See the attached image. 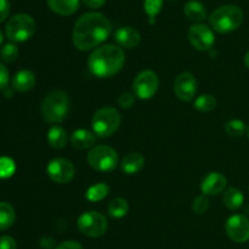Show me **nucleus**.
<instances>
[{
    "label": "nucleus",
    "mask_w": 249,
    "mask_h": 249,
    "mask_svg": "<svg viewBox=\"0 0 249 249\" xmlns=\"http://www.w3.org/2000/svg\"><path fill=\"white\" fill-rule=\"evenodd\" d=\"M36 76L32 71L21 70L12 78V87L17 92L26 93L33 89V87L36 85Z\"/></svg>",
    "instance_id": "nucleus-16"
},
{
    "label": "nucleus",
    "mask_w": 249,
    "mask_h": 249,
    "mask_svg": "<svg viewBox=\"0 0 249 249\" xmlns=\"http://www.w3.org/2000/svg\"><path fill=\"white\" fill-rule=\"evenodd\" d=\"M15 170H16V165L12 159L7 158V156L0 158V180L11 177L15 173Z\"/></svg>",
    "instance_id": "nucleus-29"
},
{
    "label": "nucleus",
    "mask_w": 249,
    "mask_h": 249,
    "mask_svg": "<svg viewBox=\"0 0 249 249\" xmlns=\"http://www.w3.org/2000/svg\"><path fill=\"white\" fill-rule=\"evenodd\" d=\"M55 249H84L82 244L77 241H63L56 246Z\"/></svg>",
    "instance_id": "nucleus-35"
},
{
    "label": "nucleus",
    "mask_w": 249,
    "mask_h": 249,
    "mask_svg": "<svg viewBox=\"0 0 249 249\" xmlns=\"http://www.w3.org/2000/svg\"><path fill=\"white\" fill-rule=\"evenodd\" d=\"M77 226L83 234L96 238V237H101L102 234L106 233L108 224H107L106 216L102 215L101 212L87 211L83 212L78 217Z\"/></svg>",
    "instance_id": "nucleus-8"
},
{
    "label": "nucleus",
    "mask_w": 249,
    "mask_h": 249,
    "mask_svg": "<svg viewBox=\"0 0 249 249\" xmlns=\"http://www.w3.org/2000/svg\"><path fill=\"white\" fill-rule=\"evenodd\" d=\"M17 58H18V48H17L16 44L7 43L1 46V49H0V59L4 62L11 63L16 61Z\"/></svg>",
    "instance_id": "nucleus-28"
},
{
    "label": "nucleus",
    "mask_w": 249,
    "mask_h": 249,
    "mask_svg": "<svg viewBox=\"0 0 249 249\" xmlns=\"http://www.w3.org/2000/svg\"><path fill=\"white\" fill-rule=\"evenodd\" d=\"M125 63V54L119 45L104 44L92 50L88 66L90 72L99 78H108L117 75Z\"/></svg>",
    "instance_id": "nucleus-2"
},
{
    "label": "nucleus",
    "mask_w": 249,
    "mask_h": 249,
    "mask_svg": "<svg viewBox=\"0 0 249 249\" xmlns=\"http://www.w3.org/2000/svg\"><path fill=\"white\" fill-rule=\"evenodd\" d=\"M216 99L211 94H202L195 100V107L202 112H209L215 109Z\"/></svg>",
    "instance_id": "nucleus-26"
},
{
    "label": "nucleus",
    "mask_w": 249,
    "mask_h": 249,
    "mask_svg": "<svg viewBox=\"0 0 249 249\" xmlns=\"http://www.w3.org/2000/svg\"><path fill=\"white\" fill-rule=\"evenodd\" d=\"M129 211V204L124 198H116L111 200L107 207V214L112 219H122Z\"/></svg>",
    "instance_id": "nucleus-24"
},
{
    "label": "nucleus",
    "mask_w": 249,
    "mask_h": 249,
    "mask_svg": "<svg viewBox=\"0 0 249 249\" xmlns=\"http://www.w3.org/2000/svg\"><path fill=\"white\" fill-rule=\"evenodd\" d=\"M82 1L90 9H100L106 4V0H82Z\"/></svg>",
    "instance_id": "nucleus-38"
},
{
    "label": "nucleus",
    "mask_w": 249,
    "mask_h": 249,
    "mask_svg": "<svg viewBox=\"0 0 249 249\" xmlns=\"http://www.w3.org/2000/svg\"><path fill=\"white\" fill-rule=\"evenodd\" d=\"M145 165V158L140 153H129L123 158L121 163V168L126 175H135L142 170Z\"/></svg>",
    "instance_id": "nucleus-18"
},
{
    "label": "nucleus",
    "mask_w": 249,
    "mask_h": 249,
    "mask_svg": "<svg viewBox=\"0 0 249 249\" xmlns=\"http://www.w3.org/2000/svg\"><path fill=\"white\" fill-rule=\"evenodd\" d=\"M245 65L249 68V51L245 55Z\"/></svg>",
    "instance_id": "nucleus-39"
},
{
    "label": "nucleus",
    "mask_w": 249,
    "mask_h": 249,
    "mask_svg": "<svg viewBox=\"0 0 249 249\" xmlns=\"http://www.w3.org/2000/svg\"><path fill=\"white\" fill-rule=\"evenodd\" d=\"M5 32L10 41L26 42L36 32V21L28 14H16L7 21Z\"/></svg>",
    "instance_id": "nucleus-6"
},
{
    "label": "nucleus",
    "mask_w": 249,
    "mask_h": 249,
    "mask_svg": "<svg viewBox=\"0 0 249 249\" xmlns=\"http://www.w3.org/2000/svg\"><path fill=\"white\" fill-rule=\"evenodd\" d=\"M9 83V71L0 62V89H5Z\"/></svg>",
    "instance_id": "nucleus-36"
},
{
    "label": "nucleus",
    "mask_w": 249,
    "mask_h": 249,
    "mask_svg": "<svg viewBox=\"0 0 249 249\" xmlns=\"http://www.w3.org/2000/svg\"><path fill=\"white\" fill-rule=\"evenodd\" d=\"M2 41H4V34H2V32L0 31V45L2 44Z\"/></svg>",
    "instance_id": "nucleus-40"
},
{
    "label": "nucleus",
    "mask_w": 249,
    "mask_h": 249,
    "mask_svg": "<svg viewBox=\"0 0 249 249\" xmlns=\"http://www.w3.org/2000/svg\"><path fill=\"white\" fill-rule=\"evenodd\" d=\"M243 22V11L232 4L223 5L212 12L209 23L219 33H230L236 31Z\"/></svg>",
    "instance_id": "nucleus-4"
},
{
    "label": "nucleus",
    "mask_w": 249,
    "mask_h": 249,
    "mask_svg": "<svg viewBox=\"0 0 249 249\" xmlns=\"http://www.w3.org/2000/svg\"><path fill=\"white\" fill-rule=\"evenodd\" d=\"M248 192H249V187H248Z\"/></svg>",
    "instance_id": "nucleus-42"
},
{
    "label": "nucleus",
    "mask_w": 249,
    "mask_h": 249,
    "mask_svg": "<svg viewBox=\"0 0 249 249\" xmlns=\"http://www.w3.org/2000/svg\"><path fill=\"white\" fill-rule=\"evenodd\" d=\"M48 6L55 14L61 16L73 15L79 7L80 0H46Z\"/></svg>",
    "instance_id": "nucleus-19"
},
{
    "label": "nucleus",
    "mask_w": 249,
    "mask_h": 249,
    "mask_svg": "<svg viewBox=\"0 0 249 249\" xmlns=\"http://www.w3.org/2000/svg\"><path fill=\"white\" fill-rule=\"evenodd\" d=\"M189 41L194 48L201 51L211 50L215 43V36L211 27L203 23L192 24L189 29Z\"/></svg>",
    "instance_id": "nucleus-11"
},
{
    "label": "nucleus",
    "mask_w": 249,
    "mask_h": 249,
    "mask_svg": "<svg viewBox=\"0 0 249 249\" xmlns=\"http://www.w3.org/2000/svg\"><path fill=\"white\" fill-rule=\"evenodd\" d=\"M0 249H17V243L11 236L0 237Z\"/></svg>",
    "instance_id": "nucleus-33"
},
{
    "label": "nucleus",
    "mask_w": 249,
    "mask_h": 249,
    "mask_svg": "<svg viewBox=\"0 0 249 249\" xmlns=\"http://www.w3.org/2000/svg\"><path fill=\"white\" fill-rule=\"evenodd\" d=\"M223 202L225 207L230 210H238L243 205L245 197L238 188L230 187L224 192Z\"/></svg>",
    "instance_id": "nucleus-21"
},
{
    "label": "nucleus",
    "mask_w": 249,
    "mask_h": 249,
    "mask_svg": "<svg viewBox=\"0 0 249 249\" xmlns=\"http://www.w3.org/2000/svg\"><path fill=\"white\" fill-rule=\"evenodd\" d=\"M163 0H146L145 5V11L148 15L151 23H155V17L160 14V9H162Z\"/></svg>",
    "instance_id": "nucleus-30"
},
{
    "label": "nucleus",
    "mask_w": 249,
    "mask_h": 249,
    "mask_svg": "<svg viewBox=\"0 0 249 249\" xmlns=\"http://www.w3.org/2000/svg\"><path fill=\"white\" fill-rule=\"evenodd\" d=\"M70 111V99L67 93L61 89L53 90L41 103V115L50 124H61Z\"/></svg>",
    "instance_id": "nucleus-3"
},
{
    "label": "nucleus",
    "mask_w": 249,
    "mask_h": 249,
    "mask_svg": "<svg viewBox=\"0 0 249 249\" xmlns=\"http://www.w3.org/2000/svg\"><path fill=\"white\" fill-rule=\"evenodd\" d=\"M228 180L221 172H211L202 180L201 190L204 195H218L224 192Z\"/></svg>",
    "instance_id": "nucleus-14"
},
{
    "label": "nucleus",
    "mask_w": 249,
    "mask_h": 249,
    "mask_svg": "<svg viewBox=\"0 0 249 249\" xmlns=\"http://www.w3.org/2000/svg\"><path fill=\"white\" fill-rule=\"evenodd\" d=\"M174 93L182 102H191L197 93V81L190 72H181L174 81Z\"/></svg>",
    "instance_id": "nucleus-13"
},
{
    "label": "nucleus",
    "mask_w": 249,
    "mask_h": 249,
    "mask_svg": "<svg viewBox=\"0 0 249 249\" xmlns=\"http://www.w3.org/2000/svg\"><path fill=\"white\" fill-rule=\"evenodd\" d=\"M114 41L121 48L134 49L140 44L141 36L138 29L130 26H123L116 31Z\"/></svg>",
    "instance_id": "nucleus-15"
},
{
    "label": "nucleus",
    "mask_w": 249,
    "mask_h": 249,
    "mask_svg": "<svg viewBox=\"0 0 249 249\" xmlns=\"http://www.w3.org/2000/svg\"><path fill=\"white\" fill-rule=\"evenodd\" d=\"M87 160L94 170L108 172L114 170L118 165V154L112 146L96 145L89 151Z\"/></svg>",
    "instance_id": "nucleus-7"
},
{
    "label": "nucleus",
    "mask_w": 249,
    "mask_h": 249,
    "mask_svg": "<svg viewBox=\"0 0 249 249\" xmlns=\"http://www.w3.org/2000/svg\"><path fill=\"white\" fill-rule=\"evenodd\" d=\"M16 214L15 209L10 203L0 202V231L10 228L14 225Z\"/></svg>",
    "instance_id": "nucleus-23"
},
{
    "label": "nucleus",
    "mask_w": 249,
    "mask_h": 249,
    "mask_svg": "<svg viewBox=\"0 0 249 249\" xmlns=\"http://www.w3.org/2000/svg\"><path fill=\"white\" fill-rule=\"evenodd\" d=\"M95 142H96V137H95L94 132H90L88 129H77L72 133L71 137V143L74 148L84 150V149L94 148Z\"/></svg>",
    "instance_id": "nucleus-17"
},
{
    "label": "nucleus",
    "mask_w": 249,
    "mask_h": 249,
    "mask_svg": "<svg viewBox=\"0 0 249 249\" xmlns=\"http://www.w3.org/2000/svg\"><path fill=\"white\" fill-rule=\"evenodd\" d=\"M208 208H209V200L206 195H198V197L195 198V200L192 202V210L198 215L207 212Z\"/></svg>",
    "instance_id": "nucleus-31"
},
{
    "label": "nucleus",
    "mask_w": 249,
    "mask_h": 249,
    "mask_svg": "<svg viewBox=\"0 0 249 249\" xmlns=\"http://www.w3.org/2000/svg\"><path fill=\"white\" fill-rule=\"evenodd\" d=\"M109 193V187L108 185H106V183L104 182H100V183H96V185H92L91 187H89V189L87 190V194H85V197H87V199L89 200V202H100V200L105 199V198L108 195Z\"/></svg>",
    "instance_id": "nucleus-25"
},
{
    "label": "nucleus",
    "mask_w": 249,
    "mask_h": 249,
    "mask_svg": "<svg viewBox=\"0 0 249 249\" xmlns=\"http://www.w3.org/2000/svg\"><path fill=\"white\" fill-rule=\"evenodd\" d=\"M68 136L67 132L65 131V128H62L61 126H53L48 132V142L50 144V146H53V149H62L65 148L66 144H67Z\"/></svg>",
    "instance_id": "nucleus-22"
},
{
    "label": "nucleus",
    "mask_w": 249,
    "mask_h": 249,
    "mask_svg": "<svg viewBox=\"0 0 249 249\" xmlns=\"http://www.w3.org/2000/svg\"><path fill=\"white\" fill-rule=\"evenodd\" d=\"M10 15V2L9 0H0V23L4 22Z\"/></svg>",
    "instance_id": "nucleus-34"
},
{
    "label": "nucleus",
    "mask_w": 249,
    "mask_h": 249,
    "mask_svg": "<svg viewBox=\"0 0 249 249\" xmlns=\"http://www.w3.org/2000/svg\"><path fill=\"white\" fill-rule=\"evenodd\" d=\"M134 102H135V94L131 92L122 93L118 98L119 106L123 107V109H129V107L133 106Z\"/></svg>",
    "instance_id": "nucleus-32"
},
{
    "label": "nucleus",
    "mask_w": 249,
    "mask_h": 249,
    "mask_svg": "<svg viewBox=\"0 0 249 249\" xmlns=\"http://www.w3.org/2000/svg\"><path fill=\"white\" fill-rule=\"evenodd\" d=\"M121 122V114L116 107H101L92 116V131L99 137H109L119 128Z\"/></svg>",
    "instance_id": "nucleus-5"
},
{
    "label": "nucleus",
    "mask_w": 249,
    "mask_h": 249,
    "mask_svg": "<svg viewBox=\"0 0 249 249\" xmlns=\"http://www.w3.org/2000/svg\"><path fill=\"white\" fill-rule=\"evenodd\" d=\"M229 238L237 243H245L249 239V220L245 215H232L225 225Z\"/></svg>",
    "instance_id": "nucleus-12"
},
{
    "label": "nucleus",
    "mask_w": 249,
    "mask_h": 249,
    "mask_svg": "<svg viewBox=\"0 0 249 249\" xmlns=\"http://www.w3.org/2000/svg\"><path fill=\"white\" fill-rule=\"evenodd\" d=\"M160 80L157 73L151 70L141 71L133 82L134 94L140 99H151L157 93Z\"/></svg>",
    "instance_id": "nucleus-9"
},
{
    "label": "nucleus",
    "mask_w": 249,
    "mask_h": 249,
    "mask_svg": "<svg viewBox=\"0 0 249 249\" xmlns=\"http://www.w3.org/2000/svg\"><path fill=\"white\" fill-rule=\"evenodd\" d=\"M46 173L53 182L66 185L73 180L75 173L72 161L65 158H55L46 166Z\"/></svg>",
    "instance_id": "nucleus-10"
},
{
    "label": "nucleus",
    "mask_w": 249,
    "mask_h": 249,
    "mask_svg": "<svg viewBox=\"0 0 249 249\" xmlns=\"http://www.w3.org/2000/svg\"><path fill=\"white\" fill-rule=\"evenodd\" d=\"M184 14L190 21L201 22L207 17V10L202 2L197 0H190L185 4Z\"/></svg>",
    "instance_id": "nucleus-20"
},
{
    "label": "nucleus",
    "mask_w": 249,
    "mask_h": 249,
    "mask_svg": "<svg viewBox=\"0 0 249 249\" xmlns=\"http://www.w3.org/2000/svg\"><path fill=\"white\" fill-rule=\"evenodd\" d=\"M247 132H248V137H249V127H248V129H247Z\"/></svg>",
    "instance_id": "nucleus-41"
},
{
    "label": "nucleus",
    "mask_w": 249,
    "mask_h": 249,
    "mask_svg": "<svg viewBox=\"0 0 249 249\" xmlns=\"http://www.w3.org/2000/svg\"><path fill=\"white\" fill-rule=\"evenodd\" d=\"M112 32L111 21L100 12H87L78 19L73 28V44L82 51L100 46Z\"/></svg>",
    "instance_id": "nucleus-1"
},
{
    "label": "nucleus",
    "mask_w": 249,
    "mask_h": 249,
    "mask_svg": "<svg viewBox=\"0 0 249 249\" xmlns=\"http://www.w3.org/2000/svg\"><path fill=\"white\" fill-rule=\"evenodd\" d=\"M39 243H40V247L43 249H55L56 248L55 239H53V237H49V236L43 237Z\"/></svg>",
    "instance_id": "nucleus-37"
},
{
    "label": "nucleus",
    "mask_w": 249,
    "mask_h": 249,
    "mask_svg": "<svg viewBox=\"0 0 249 249\" xmlns=\"http://www.w3.org/2000/svg\"><path fill=\"white\" fill-rule=\"evenodd\" d=\"M225 132L231 137H242L247 132V127L241 120H230L225 124Z\"/></svg>",
    "instance_id": "nucleus-27"
}]
</instances>
